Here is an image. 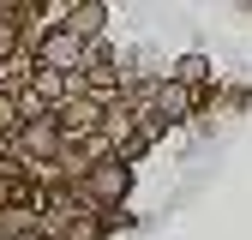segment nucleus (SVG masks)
Here are the masks:
<instances>
[{
	"mask_svg": "<svg viewBox=\"0 0 252 240\" xmlns=\"http://www.w3.org/2000/svg\"><path fill=\"white\" fill-rule=\"evenodd\" d=\"M78 192H84L90 204H102V210H120V198L132 192V168H126L120 156L84 162V174H78Z\"/></svg>",
	"mask_w": 252,
	"mask_h": 240,
	"instance_id": "nucleus-1",
	"label": "nucleus"
},
{
	"mask_svg": "<svg viewBox=\"0 0 252 240\" xmlns=\"http://www.w3.org/2000/svg\"><path fill=\"white\" fill-rule=\"evenodd\" d=\"M84 54H90V48L72 36L66 24H60V30H48V36H42V48H36V60H42L48 72H78V66H84Z\"/></svg>",
	"mask_w": 252,
	"mask_h": 240,
	"instance_id": "nucleus-2",
	"label": "nucleus"
},
{
	"mask_svg": "<svg viewBox=\"0 0 252 240\" xmlns=\"http://www.w3.org/2000/svg\"><path fill=\"white\" fill-rule=\"evenodd\" d=\"M24 156H54L60 144H66V132H60V120H42V114H30V126H24Z\"/></svg>",
	"mask_w": 252,
	"mask_h": 240,
	"instance_id": "nucleus-3",
	"label": "nucleus"
},
{
	"mask_svg": "<svg viewBox=\"0 0 252 240\" xmlns=\"http://www.w3.org/2000/svg\"><path fill=\"white\" fill-rule=\"evenodd\" d=\"M54 120H60V132H96V126H102V102H96V96H84V102H66Z\"/></svg>",
	"mask_w": 252,
	"mask_h": 240,
	"instance_id": "nucleus-4",
	"label": "nucleus"
},
{
	"mask_svg": "<svg viewBox=\"0 0 252 240\" xmlns=\"http://www.w3.org/2000/svg\"><path fill=\"white\" fill-rule=\"evenodd\" d=\"M102 24H108V6H102V0H84V6H72V12H66V30H72L78 42H90Z\"/></svg>",
	"mask_w": 252,
	"mask_h": 240,
	"instance_id": "nucleus-5",
	"label": "nucleus"
},
{
	"mask_svg": "<svg viewBox=\"0 0 252 240\" xmlns=\"http://www.w3.org/2000/svg\"><path fill=\"white\" fill-rule=\"evenodd\" d=\"M36 234V210L30 204H6L0 210V240H30Z\"/></svg>",
	"mask_w": 252,
	"mask_h": 240,
	"instance_id": "nucleus-6",
	"label": "nucleus"
},
{
	"mask_svg": "<svg viewBox=\"0 0 252 240\" xmlns=\"http://www.w3.org/2000/svg\"><path fill=\"white\" fill-rule=\"evenodd\" d=\"M186 108H192V96H186L180 84H162V90H156V114H162V120H180Z\"/></svg>",
	"mask_w": 252,
	"mask_h": 240,
	"instance_id": "nucleus-7",
	"label": "nucleus"
},
{
	"mask_svg": "<svg viewBox=\"0 0 252 240\" xmlns=\"http://www.w3.org/2000/svg\"><path fill=\"white\" fill-rule=\"evenodd\" d=\"M204 72H210V60H204V54H186L180 66H174V78H180V84H198Z\"/></svg>",
	"mask_w": 252,
	"mask_h": 240,
	"instance_id": "nucleus-8",
	"label": "nucleus"
},
{
	"mask_svg": "<svg viewBox=\"0 0 252 240\" xmlns=\"http://www.w3.org/2000/svg\"><path fill=\"white\" fill-rule=\"evenodd\" d=\"M18 120H24V114H18V102H12V96H0V132H12Z\"/></svg>",
	"mask_w": 252,
	"mask_h": 240,
	"instance_id": "nucleus-9",
	"label": "nucleus"
},
{
	"mask_svg": "<svg viewBox=\"0 0 252 240\" xmlns=\"http://www.w3.org/2000/svg\"><path fill=\"white\" fill-rule=\"evenodd\" d=\"M12 48H18V30H12V24H0V60H6Z\"/></svg>",
	"mask_w": 252,
	"mask_h": 240,
	"instance_id": "nucleus-10",
	"label": "nucleus"
},
{
	"mask_svg": "<svg viewBox=\"0 0 252 240\" xmlns=\"http://www.w3.org/2000/svg\"><path fill=\"white\" fill-rule=\"evenodd\" d=\"M30 240H48V234H42V228H36V234H30Z\"/></svg>",
	"mask_w": 252,
	"mask_h": 240,
	"instance_id": "nucleus-11",
	"label": "nucleus"
}]
</instances>
